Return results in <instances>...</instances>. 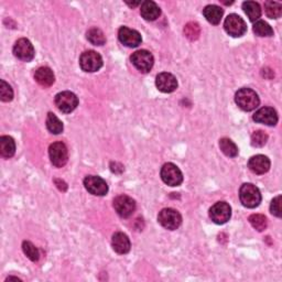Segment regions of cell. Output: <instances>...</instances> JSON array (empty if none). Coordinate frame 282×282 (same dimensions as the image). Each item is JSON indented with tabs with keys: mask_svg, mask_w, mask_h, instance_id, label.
Instances as JSON below:
<instances>
[{
	"mask_svg": "<svg viewBox=\"0 0 282 282\" xmlns=\"http://www.w3.org/2000/svg\"><path fill=\"white\" fill-rule=\"evenodd\" d=\"M235 102L241 110L245 112H251L259 106L260 99L258 94L251 89H242L236 93Z\"/></svg>",
	"mask_w": 282,
	"mask_h": 282,
	"instance_id": "6da1fadb",
	"label": "cell"
},
{
	"mask_svg": "<svg viewBox=\"0 0 282 282\" xmlns=\"http://www.w3.org/2000/svg\"><path fill=\"white\" fill-rule=\"evenodd\" d=\"M240 199L245 207L255 208L262 202V194H260V191L256 185L245 183L240 190Z\"/></svg>",
	"mask_w": 282,
	"mask_h": 282,
	"instance_id": "7a4b0ae2",
	"label": "cell"
},
{
	"mask_svg": "<svg viewBox=\"0 0 282 282\" xmlns=\"http://www.w3.org/2000/svg\"><path fill=\"white\" fill-rule=\"evenodd\" d=\"M158 221L165 229L175 230L178 229L182 223V216L177 209L163 208L158 215Z\"/></svg>",
	"mask_w": 282,
	"mask_h": 282,
	"instance_id": "3957f363",
	"label": "cell"
},
{
	"mask_svg": "<svg viewBox=\"0 0 282 282\" xmlns=\"http://www.w3.org/2000/svg\"><path fill=\"white\" fill-rule=\"evenodd\" d=\"M224 28H225V31L234 38L243 37L246 31H247V25H246L244 19L236 13L229 14L225 19Z\"/></svg>",
	"mask_w": 282,
	"mask_h": 282,
	"instance_id": "277c9868",
	"label": "cell"
},
{
	"mask_svg": "<svg viewBox=\"0 0 282 282\" xmlns=\"http://www.w3.org/2000/svg\"><path fill=\"white\" fill-rule=\"evenodd\" d=\"M55 105L59 108L60 112L64 114H70L77 107L78 98L72 92H61L55 96Z\"/></svg>",
	"mask_w": 282,
	"mask_h": 282,
	"instance_id": "5b68a950",
	"label": "cell"
},
{
	"mask_svg": "<svg viewBox=\"0 0 282 282\" xmlns=\"http://www.w3.org/2000/svg\"><path fill=\"white\" fill-rule=\"evenodd\" d=\"M79 65L83 71L93 73L103 67V59L100 54L95 51H86L79 57Z\"/></svg>",
	"mask_w": 282,
	"mask_h": 282,
	"instance_id": "8992f818",
	"label": "cell"
},
{
	"mask_svg": "<svg viewBox=\"0 0 282 282\" xmlns=\"http://www.w3.org/2000/svg\"><path fill=\"white\" fill-rule=\"evenodd\" d=\"M49 155L51 162L56 168H62L68 163L69 151L63 142H54L49 148Z\"/></svg>",
	"mask_w": 282,
	"mask_h": 282,
	"instance_id": "52a82bcc",
	"label": "cell"
},
{
	"mask_svg": "<svg viewBox=\"0 0 282 282\" xmlns=\"http://www.w3.org/2000/svg\"><path fill=\"white\" fill-rule=\"evenodd\" d=\"M161 179L170 186H179L183 182V175L173 163H165L161 169Z\"/></svg>",
	"mask_w": 282,
	"mask_h": 282,
	"instance_id": "ba28073f",
	"label": "cell"
},
{
	"mask_svg": "<svg viewBox=\"0 0 282 282\" xmlns=\"http://www.w3.org/2000/svg\"><path fill=\"white\" fill-rule=\"evenodd\" d=\"M132 62L135 65V68L142 72V73H148L154 67L155 59L154 55L147 50H139L132 55Z\"/></svg>",
	"mask_w": 282,
	"mask_h": 282,
	"instance_id": "9c48e42d",
	"label": "cell"
},
{
	"mask_svg": "<svg viewBox=\"0 0 282 282\" xmlns=\"http://www.w3.org/2000/svg\"><path fill=\"white\" fill-rule=\"evenodd\" d=\"M114 208L122 219H128L136 211V202L128 195H119L114 200Z\"/></svg>",
	"mask_w": 282,
	"mask_h": 282,
	"instance_id": "30bf717a",
	"label": "cell"
},
{
	"mask_svg": "<svg viewBox=\"0 0 282 282\" xmlns=\"http://www.w3.org/2000/svg\"><path fill=\"white\" fill-rule=\"evenodd\" d=\"M231 208L226 202H218L209 209V218L219 225L227 223L230 220Z\"/></svg>",
	"mask_w": 282,
	"mask_h": 282,
	"instance_id": "8fae6325",
	"label": "cell"
},
{
	"mask_svg": "<svg viewBox=\"0 0 282 282\" xmlns=\"http://www.w3.org/2000/svg\"><path fill=\"white\" fill-rule=\"evenodd\" d=\"M84 186L91 194L96 197H104L108 192L106 181L97 176H89L84 180Z\"/></svg>",
	"mask_w": 282,
	"mask_h": 282,
	"instance_id": "7c38bea8",
	"label": "cell"
},
{
	"mask_svg": "<svg viewBox=\"0 0 282 282\" xmlns=\"http://www.w3.org/2000/svg\"><path fill=\"white\" fill-rule=\"evenodd\" d=\"M13 54L19 60L24 62H30L34 57V48L28 39H20L13 47Z\"/></svg>",
	"mask_w": 282,
	"mask_h": 282,
	"instance_id": "4fadbf2b",
	"label": "cell"
},
{
	"mask_svg": "<svg viewBox=\"0 0 282 282\" xmlns=\"http://www.w3.org/2000/svg\"><path fill=\"white\" fill-rule=\"evenodd\" d=\"M118 38L122 45L128 48H137L141 45L142 38L138 31L128 27H121L118 31Z\"/></svg>",
	"mask_w": 282,
	"mask_h": 282,
	"instance_id": "5bb4252c",
	"label": "cell"
},
{
	"mask_svg": "<svg viewBox=\"0 0 282 282\" xmlns=\"http://www.w3.org/2000/svg\"><path fill=\"white\" fill-rule=\"evenodd\" d=\"M254 120L267 126H276L278 122V114L271 107H263L254 115Z\"/></svg>",
	"mask_w": 282,
	"mask_h": 282,
	"instance_id": "9a60e30c",
	"label": "cell"
},
{
	"mask_svg": "<svg viewBox=\"0 0 282 282\" xmlns=\"http://www.w3.org/2000/svg\"><path fill=\"white\" fill-rule=\"evenodd\" d=\"M156 85L158 90L162 93H172L178 89V81L175 75L164 72L157 76Z\"/></svg>",
	"mask_w": 282,
	"mask_h": 282,
	"instance_id": "2e32d148",
	"label": "cell"
},
{
	"mask_svg": "<svg viewBox=\"0 0 282 282\" xmlns=\"http://www.w3.org/2000/svg\"><path fill=\"white\" fill-rule=\"evenodd\" d=\"M248 168L256 175H265L270 169V160L263 155L254 156L249 159Z\"/></svg>",
	"mask_w": 282,
	"mask_h": 282,
	"instance_id": "e0dca14e",
	"label": "cell"
},
{
	"mask_svg": "<svg viewBox=\"0 0 282 282\" xmlns=\"http://www.w3.org/2000/svg\"><path fill=\"white\" fill-rule=\"evenodd\" d=\"M112 246L113 249L117 252L119 255H125L128 254L130 247H132V244H130L129 238L124 233H115L112 240Z\"/></svg>",
	"mask_w": 282,
	"mask_h": 282,
	"instance_id": "ac0fdd59",
	"label": "cell"
},
{
	"mask_svg": "<svg viewBox=\"0 0 282 282\" xmlns=\"http://www.w3.org/2000/svg\"><path fill=\"white\" fill-rule=\"evenodd\" d=\"M140 13L144 20L147 21H155L157 20L161 14V10L159 8V6L154 2H143L141 4Z\"/></svg>",
	"mask_w": 282,
	"mask_h": 282,
	"instance_id": "d6986e66",
	"label": "cell"
},
{
	"mask_svg": "<svg viewBox=\"0 0 282 282\" xmlns=\"http://www.w3.org/2000/svg\"><path fill=\"white\" fill-rule=\"evenodd\" d=\"M34 78H35V81H37V83L39 85L43 86V88H50V86L53 85V83L55 81L53 71L47 67L40 68L35 71Z\"/></svg>",
	"mask_w": 282,
	"mask_h": 282,
	"instance_id": "ffe728a7",
	"label": "cell"
},
{
	"mask_svg": "<svg viewBox=\"0 0 282 282\" xmlns=\"http://www.w3.org/2000/svg\"><path fill=\"white\" fill-rule=\"evenodd\" d=\"M204 17L208 21L209 24L212 25H219L221 23V20L223 18L224 11L222 8H220L219 6L215 5H208L206 6L204 10H203Z\"/></svg>",
	"mask_w": 282,
	"mask_h": 282,
	"instance_id": "44dd1931",
	"label": "cell"
},
{
	"mask_svg": "<svg viewBox=\"0 0 282 282\" xmlns=\"http://www.w3.org/2000/svg\"><path fill=\"white\" fill-rule=\"evenodd\" d=\"M16 153V142L9 136H3L0 138V155L9 159Z\"/></svg>",
	"mask_w": 282,
	"mask_h": 282,
	"instance_id": "7402d4cb",
	"label": "cell"
},
{
	"mask_svg": "<svg viewBox=\"0 0 282 282\" xmlns=\"http://www.w3.org/2000/svg\"><path fill=\"white\" fill-rule=\"evenodd\" d=\"M243 9L250 21H256L262 17V8L258 3L245 2L243 4Z\"/></svg>",
	"mask_w": 282,
	"mask_h": 282,
	"instance_id": "603a6c76",
	"label": "cell"
},
{
	"mask_svg": "<svg viewBox=\"0 0 282 282\" xmlns=\"http://www.w3.org/2000/svg\"><path fill=\"white\" fill-rule=\"evenodd\" d=\"M47 128L50 133L59 135L63 132V124L53 113H49L47 117Z\"/></svg>",
	"mask_w": 282,
	"mask_h": 282,
	"instance_id": "cb8c5ba5",
	"label": "cell"
},
{
	"mask_svg": "<svg viewBox=\"0 0 282 282\" xmlns=\"http://www.w3.org/2000/svg\"><path fill=\"white\" fill-rule=\"evenodd\" d=\"M88 40L94 46H103L106 42V38L104 32L98 28H92L88 31Z\"/></svg>",
	"mask_w": 282,
	"mask_h": 282,
	"instance_id": "d4e9b609",
	"label": "cell"
},
{
	"mask_svg": "<svg viewBox=\"0 0 282 282\" xmlns=\"http://www.w3.org/2000/svg\"><path fill=\"white\" fill-rule=\"evenodd\" d=\"M220 148L222 153L229 158H235L238 155L237 146L228 138H222L220 140Z\"/></svg>",
	"mask_w": 282,
	"mask_h": 282,
	"instance_id": "484cf974",
	"label": "cell"
},
{
	"mask_svg": "<svg viewBox=\"0 0 282 282\" xmlns=\"http://www.w3.org/2000/svg\"><path fill=\"white\" fill-rule=\"evenodd\" d=\"M265 11L270 19H279L282 14V5L277 2H266Z\"/></svg>",
	"mask_w": 282,
	"mask_h": 282,
	"instance_id": "4316f807",
	"label": "cell"
},
{
	"mask_svg": "<svg viewBox=\"0 0 282 282\" xmlns=\"http://www.w3.org/2000/svg\"><path fill=\"white\" fill-rule=\"evenodd\" d=\"M248 221L251 224V226L258 231H264L268 226V221H267L266 216L262 214H252L249 216Z\"/></svg>",
	"mask_w": 282,
	"mask_h": 282,
	"instance_id": "83f0119b",
	"label": "cell"
},
{
	"mask_svg": "<svg viewBox=\"0 0 282 282\" xmlns=\"http://www.w3.org/2000/svg\"><path fill=\"white\" fill-rule=\"evenodd\" d=\"M254 32L258 37H272L273 35L272 28L265 21H257L254 25Z\"/></svg>",
	"mask_w": 282,
	"mask_h": 282,
	"instance_id": "f1b7e54d",
	"label": "cell"
},
{
	"mask_svg": "<svg viewBox=\"0 0 282 282\" xmlns=\"http://www.w3.org/2000/svg\"><path fill=\"white\" fill-rule=\"evenodd\" d=\"M23 250L25 255L31 260V262H38L40 258V252L35 246L30 242H24Z\"/></svg>",
	"mask_w": 282,
	"mask_h": 282,
	"instance_id": "f546056e",
	"label": "cell"
},
{
	"mask_svg": "<svg viewBox=\"0 0 282 282\" xmlns=\"http://www.w3.org/2000/svg\"><path fill=\"white\" fill-rule=\"evenodd\" d=\"M268 141V135L263 130H257L251 135V146L256 148H262Z\"/></svg>",
	"mask_w": 282,
	"mask_h": 282,
	"instance_id": "4dcf8cb0",
	"label": "cell"
},
{
	"mask_svg": "<svg viewBox=\"0 0 282 282\" xmlns=\"http://www.w3.org/2000/svg\"><path fill=\"white\" fill-rule=\"evenodd\" d=\"M200 33H201V28L197 23H189L184 28L185 37L191 41L198 40L200 37Z\"/></svg>",
	"mask_w": 282,
	"mask_h": 282,
	"instance_id": "1f68e13d",
	"label": "cell"
},
{
	"mask_svg": "<svg viewBox=\"0 0 282 282\" xmlns=\"http://www.w3.org/2000/svg\"><path fill=\"white\" fill-rule=\"evenodd\" d=\"M13 98V91L11 89V86L6 83L4 79L0 81V99L3 102H11Z\"/></svg>",
	"mask_w": 282,
	"mask_h": 282,
	"instance_id": "d6a6232c",
	"label": "cell"
},
{
	"mask_svg": "<svg viewBox=\"0 0 282 282\" xmlns=\"http://www.w3.org/2000/svg\"><path fill=\"white\" fill-rule=\"evenodd\" d=\"M281 201H282V198L281 195H279V197L274 198L271 202V205H270V212L272 215L277 216V218H281L282 216V209H281Z\"/></svg>",
	"mask_w": 282,
	"mask_h": 282,
	"instance_id": "836d02e7",
	"label": "cell"
},
{
	"mask_svg": "<svg viewBox=\"0 0 282 282\" xmlns=\"http://www.w3.org/2000/svg\"><path fill=\"white\" fill-rule=\"evenodd\" d=\"M54 182H55L56 186L59 187V189H60L61 191H63V192L67 191V189H68V185H67V183L64 182V181L59 180V179H55V180H54Z\"/></svg>",
	"mask_w": 282,
	"mask_h": 282,
	"instance_id": "e575fe53",
	"label": "cell"
},
{
	"mask_svg": "<svg viewBox=\"0 0 282 282\" xmlns=\"http://www.w3.org/2000/svg\"><path fill=\"white\" fill-rule=\"evenodd\" d=\"M111 164H113V165H115V167H116V168H111L113 172L118 173V175H119V173H121L122 171H124V167H122V165L120 163H118V162H112Z\"/></svg>",
	"mask_w": 282,
	"mask_h": 282,
	"instance_id": "d590c367",
	"label": "cell"
},
{
	"mask_svg": "<svg viewBox=\"0 0 282 282\" xmlns=\"http://www.w3.org/2000/svg\"><path fill=\"white\" fill-rule=\"evenodd\" d=\"M127 5L128 6H130V7H136V6H139V5H141V3H127Z\"/></svg>",
	"mask_w": 282,
	"mask_h": 282,
	"instance_id": "8d00e7d4",
	"label": "cell"
},
{
	"mask_svg": "<svg viewBox=\"0 0 282 282\" xmlns=\"http://www.w3.org/2000/svg\"><path fill=\"white\" fill-rule=\"evenodd\" d=\"M10 280H16V281H21L19 278H16V277H9V278H7L6 281H10Z\"/></svg>",
	"mask_w": 282,
	"mask_h": 282,
	"instance_id": "74e56055",
	"label": "cell"
}]
</instances>
